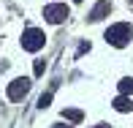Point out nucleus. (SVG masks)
Instances as JSON below:
<instances>
[{
    "label": "nucleus",
    "mask_w": 133,
    "mask_h": 128,
    "mask_svg": "<svg viewBox=\"0 0 133 128\" xmlns=\"http://www.w3.org/2000/svg\"><path fill=\"white\" fill-rule=\"evenodd\" d=\"M130 35H133V30H130V25L128 22H119V25H111L106 30V41L111 46H125L130 41Z\"/></svg>",
    "instance_id": "obj_1"
},
{
    "label": "nucleus",
    "mask_w": 133,
    "mask_h": 128,
    "mask_svg": "<svg viewBox=\"0 0 133 128\" xmlns=\"http://www.w3.org/2000/svg\"><path fill=\"white\" fill-rule=\"evenodd\" d=\"M44 44H46L44 30H38V27H27L25 33H22V49H27V52H38Z\"/></svg>",
    "instance_id": "obj_2"
},
{
    "label": "nucleus",
    "mask_w": 133,
    "mask_h": 128,
    "mask_svg": "<svg viewBox=\"0 0 133 128\" xmlns=\"http://www.w3.org/2000/svg\"><path fill=\"white\" fill-rule=\"evenodd\" d=\"M30 84H33V82H30L27 76L14 79V82L8 84V98H11V101H22V98H25V95L30 93Z\"/></svg>",
    "instance_id": "obj_3"
},
{
    "label": "nucleus",
    "mask_w": 133,
    "mask_h": 128,
    "mask_svg": "<svg viewBox=\"0 0 133 128\" xmlns=\"http://www.w3.org/2000/svg\"><path fill=\"white\" fill-rule=\"evenodd\" d=\"M44 16H46V22H52V25H60V22L68 16V5H63V3L46 5V8H44Z\"/></svg>",
    "instance_id": "obj_4"
},
{
    "label": "nucleus",
    "mask_w": 133,
    "mask_h": 128,
    "mask_svg": "<svg viewBox=\"0 0 133 128\" xmlns=\"http://www.w3.org/2000/svg\"><path fill=\"white\" fill-rule=\"evenodd\" d=\"M109 8H111V5H109V0H101V3L95 5L92 11H90V16H87V19H90V22H101V19L109 14Z\"/></svg>",
    "instance_id": "obj_5"
},
{
    "label": "nucleus",
    "mask_w": 133,
    "mask_h": 128,
    "mask_svg": "<svg viewBox=\"0 0 133 128\" xmlns=\"http://www.w3.org/2000/svg\"><path fill=\"white\" fill-rule=\"evenodd\" d=\"M63 117L71 120V123H82V120H84V112H82V109H63Z\"/></svg>",
    "instance_id": "obj_6"
},
{
    "label": "nucleus",
    "mask_w": 133,
    "mask_h": 128,
    "mask_svg": "<svg viewBox=\"0 0 133 128\" xmlns=\"http://www.w3.org/2000/svg\"><path fill=\"white\" fill-rule=\"evenodd\" d=\"M114 109H117V112H130V109H133V103H130L128 95H119V98L114 101Z\"/></svg>",
    "instance_id": "obj_7"
},
{
    "label": "nucleus",
    "mask_w": 133,
    "mask_h": 128,
    "mask_svg": "<svg viewBox=\"0 0 133 128\" xmlns=\"http://www.w3.org/2000/svg\"><path fill=\"white\" fill-rule=\"evenodd\" d=\"M119 93H122V95H130L133 93V79L130 76H125L122 82H119Z\"/></svg>",
    "instance_id": "obj_8"
},
{
    "label": "nucleus",
    "mask_w": 133,
    "mask_h": 128,
    "mask_svg": "<svg viewBox=\"0 0 133 128\" xmlns=\"http://www.w3.org/2000/svg\"><path fill=\"white\" fill-rule=\"evenodd\" d=\"M49 103H52V93H44V95L38 98V109H46Z\"/></svg>",
    "instance_id": "obj_9"
},
{
    "label": "nucleus",
    "mask_w": 133,
    "mask_h": 128,
    "mask_svg": "<svg viewBox=\"0 0 133 128\" xmlns=\"http://www.w3.org/2000/svg\"><path fill=\"white\" fill-rule=\"evenodd\" d=\"M46 71V60H35V76H44Z\"/></svg>",
    "instance_id": "obj_10"
},
{
    "label": "nucleus",
    "mask_w": 133,
    "mask_h": 128,
    "mask_svg": "<svg viewBox=\"0 0 133 128\" xmlns=\"http://www.w3.org/2000/svg\"><path fill=\"white\" fill-rule=\"evenodd\" d=\"M92 128H111V125H106V123H101V125H92Z\"/></svg>",
    "instance_id": "obj_11"
},
{
    "label": "nucleus",
    "mask_w": 133,
    "mask_h": 128,
    "mask_svg": "<svg viewBox=\"0 0 133 128\" xmlns=\"http://www.w3.org/2000/svg\"><path fill=\"white\" fill-rule=\"evenodd\" d=\"M54 128H74V125H54Z\"/></svg>",
    "instance_id": "obj_12"
},
{
    "label": "nucleus",
    "mask_w": 133,
    "mask_h": 128,
    "mask_svg": "<svg viewBox=\"0 0 133 128\" xmlns=\"http://www.w3.org/2000/svg\"><path fill=\"white\" fill-rule=\"evenodd\" d=\"M76 3H82V0H76Z\"/></svg>",
    "instance_id": "obj_13"
},
{
    "label": "nucleus",
    "mask_w": 133,
    "mask_h": 128,
    "mask_svg": "<svg viewBox=\"0 0 133 128\" xmlns=\"http://www.w3.org/2000/svg\"><path fill=\"white\" fill-rule=\"evenodd\" d=\"M130 3H133V0H130Z\"/></svg>",
    "instance_id": "obj_14"
}]
</instances>
